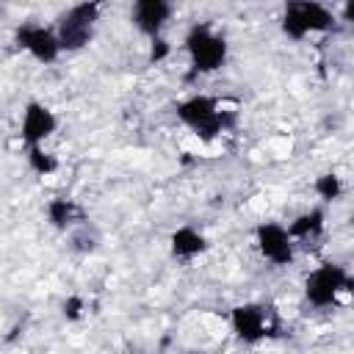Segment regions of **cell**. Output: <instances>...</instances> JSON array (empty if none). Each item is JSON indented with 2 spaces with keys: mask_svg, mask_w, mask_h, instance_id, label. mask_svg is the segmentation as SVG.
Masks as SVG:
<instances>
[{
  "mask_svg": "<svg viewBox=\"0 0 354 354\" xmlns=\"http://www.w3.org/2000/svg\"><path fill=\"white\" fill-rule=\"evenodd\" d=\"M230 326H232L235 337L249 346H254L266 337H274L279 332V321H277L274 310L263 301H243V304L232 307Z\"/></svg>",
  "mask_w": 354,
  "mask_h": 354,
  "instance_id": "cell-4",
  "label": "cell"
},
{
  "mask_svg": "<svg viewBox=\"0 0 354 354\" xmlns=\"http://www.w3.org/2000/svg\"><path fill=\"white\" fill-rule=\"evenodd\" d=\"M64 315H66L69 321H77V318L83 315V299H80V296H69V299L64 301Z\"/></svg>",
  "mask_w": 354,
  "mask_h": 354,
  "instance_id": "cell-17",
  "label": "cell"
},
{
  "mask_svg": "<svg viewBox=\"0 0 354 354\" xmlns=\"http://www.w3.org/2000/svg\"><path fill=\"white\" fill-rule=\"evenodd\" d=\"M324 224H326V213L324 207H310L304 210L301 216H296L290 224H288V232L293 241H313L324 232Z\"/></svg>",
  "mask_w": 354,
  "mask_h": 354,
  "instance_id": "cell-12",
  "label": "cell"
},
{
  "mask_svg": "<svg viewBox=\"0 0 354 354\" xmlns=\"http://www.w3.org/2000/svg\"><path fill=\"white\" fill-rule=\"evenodd\" d=\"M207 249V238L194 227H177L169 238V252L177 260H194Z\"/></svg>",
  "mask_w": 354,
  "mask_h": 354,
  "instance_id": "cell-11",
  "label": "cell"
},
{
  "mask_svg": "<svg viewBox=\"0 0 354 354\" xmlns=\"http://www.w3.org/2000/svg\"><path fill=\"white\" fill-rule=\"evenodd\" d=\"M254 243L260 249V254L277 266V268H285L293 263L296 257V243L288 232V227L277 224V221H263L257 230H254Z\"/></svg>",
  "mask_w": 354,
  "mask_h": 354,
  "instance_id": "cell-7",
  "label": "cell"
},
{
  "mask_svg": "<svg viewBox=\"0 0 354 354\" xmlns=\"http://www.w3.org/2000/svg\"><path fill=\"white\" fill-rule=\"evenodd\" d=\"M14 41L19 50L30 53L36 61L41 64H53L58 61V55L64 53L61 50V41H58V33L53 28H44L39 22H22L17 30H14Z\"/></svg>",
  "mask_w": 354,
  "mask_h": 354,
  "instance_id": "cell-8",
  "label": "cell"
},
{
  "mask_svg": "<svg viewBox=\"0 0 354 354\" xmlns=\"http://www.w3.org/2000/svg\"><path fill=\"white\" fill-rule=\"evenodd\" d=\"M348 279H351V274L343 266H337V263H321L318 268H313L304 277V299H307V304L315 307V310L335 307L337 299H340V293H346Z\"/></svg>",
  "mask_w": 354,
  "mask_h": 354,
  "instance_id": "cell-6",
  "label": "cell"
},
{
  "mask_svg": "<svg viewBox=\"0 0 354 354\" xmlns=\"http://www.w3.org/2000/svg\"><path fill=\"white\" fill-rule=\"evenodd\" d=\"M169 53H171V44H169L163 36L152 39V47H149V64H160V61H166Z\"/></svg>",
  "mask_w": 354,
  "mask_h": 354,
  "instance_id": "cell-16",
  "label": "cell"
},
{
  "mask_svg": "<svg viewBox=\"0 0 354 354\" xmlns=\"http://www.w3.org/2000/svg\"><path fill=\"white\" fill-rule=\"evenodd\" d=\"M171 11L174 8L166 0H136L133 8H130V19L138 28V33H144L149 39H158L163 25L169 22Z\"/></svg>",
  "mask_w": 354,
  "mask_h": 354,
  "instance_id": "cell-10",
  "label": "cell"
},
{
  "mask_svg": "<svg viewBox=\"0 0 354 354\" xmlns=\"http://www.w3.org/2000/svg\"><path fill=\"white\" fill-rule=\"evenodd\" d=\"M343 19H346V22H351V25H354V0H348V3H346V6H343Z\"/></svg>",
  "mask_w": 354,
  "mask_h": 354,
  "instance_id": "cell-18",
  "label": "cell"
},
{
  "mask_svg": "<svg viewBox=\"0 0 354 354\" xmlns=\"http://www.w3.org/2000/svg\"><path fill=\"white\" fill-rule=\"evenodd\" d=\"M177 119L185 127H191L202 141H213L235 124V113L221 111L218 100L210 94H191L183 102H177Z\"/></svg>",
  "mask_w": 354,
  "mask_h": 354,
  "instance_id": "cell-1",
  "label": "cell"
},
{
  "mask_svg": "<svg viewBox=\"0 0 354 354\" xmlns=\"http://www.w3.org/2000/svg\"><path fill=\"white\" fill-rule=\"evenodd\" d=\"M227 50H230L227 39L216 33L207 22H196L185 33V53L191 61V75H210L221 69L227 61Z\"/></svg>",
  "mask_w": 354,
  "mask_h": 354,
  "instance_id": "cell-3",
  "label": "cell"
},
{
  "mask_svg": "<svg viewBox=\"0 0 354 354\" xmlns=\"http://www.w3.org/2000/svg\"><path fill=\"white\" fill-rule=\"evenodd\" d=\"M100 11H102L100 3H77V6H69L58 17V22H55V33H58L61 50H66V53L83 50L91 41V36H94Z\"/></svg>",
  "mask_w": 354,
  "mask_h": 354,
  "instance_id": "cell-5",
  "label": "cell"
},
{
  "mask_svg": "<svg viewBox=\"0 0 354 354\" xmlns=\"http://www.w3.org/2000/svg\"><path fill=\"white\" fill-rule=\"evenodd\" d=\"M47 221L55 227V230H69L72 224L83 221V210L75 199H66V196H55L47 202Z\"/></svg>",
  "mask_w": 354,
  "mask_h": 354,
  "instance_id": "cell-13",
  "label": "cell"
},
{
  "mask_svg": "<svg viewBox=\"0 0 354 354\" xmlns=\"http://www.w3.org/2000/svg\"><path fill=\"white\" fill-rule=\"evenodd\" d=\"M313 188H315V194H318L321 202H335V199H340V194H343V183H340V177H337L335 171L318 174Z\"/></svg>",
  "mask_w": 354,
  "mask_h": 354,
  "instance_id": "cell-14",
  "label": "cell"
},
{
  "mask_svg": "<svg viewBox=\"0 0 354 354\" xmlns=\"http://www.w3.org/2000/svg\"><path fill=\"white\" fill-rule=\"evenodd\" d=\"M335 28V14L315 0H290L282 8L279 17V30L290 41H301L310 33H326Z\"/></svg>",
  "mask_w": 354,
  "mask_h": 354,
  "instance_id": "cell-2",
  "label": "cell"
},
{
  "mask_svg": "<svg viewBox=\"0 0 354 354\" xmlns=\"http://www.w3.org/2000/svg\"><path fill=\"white\" fill-rule=\"evenodd\" d=\"M28 166H30L36 174L47 177V174L58 171V158L50 155L44 147H30V149H28Z\"/></svg>",
  "mask_w": 354,
  "mask_h": 354,
  "instance_id": "cell-15",
  "label": "cell"
},
{
  "mask_svg": "<svg viewBox=\"0 0 354 354\" xmlns=\"http://www.w3.org/2000/svg\"><path fill=\"white\" fill-rule=\"evenodd\" d=\"M58 127V116L39 100H30L22 111V122H19V138L25 144V149L30 147H41L44 138H50Z\"/></svg>",
  "mask_w": 354,
  "mask_h": 354,
  "instance_id": "cell-9",
  "label": "cell"
}]
</instances>
